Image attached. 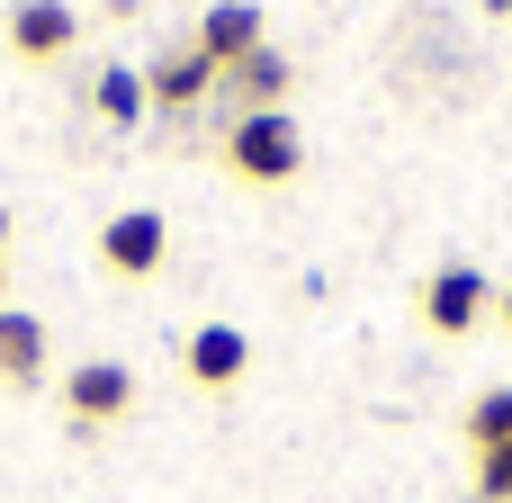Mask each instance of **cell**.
<instances>
[{"label":"cell","mask_w":512,"mask_h":503,"mask_svg":"<svg viewBox=\"0 0 512 503\" xmlns=\"http://www.w3.org/2000/svg\"><path fill=\"white\" fill-rule=\"evenodd\" d=\"M468 441H477V450L512 441V387H486V396L468 405Z\"/></svg>","instance_id":"12"},{"label":"cell","mask_w":512,"mask_h":503,"mask_svg":"<svg viewBox=\"0 0 512 503\" xmlns=\"http://www.w3.org/2000/svg\"><path fill=\"white\" fill-rule=\"evenodd\" d=\"M297 162H306V135L288 108H243L225 126V171L243 189H279V180H297Z\"/></svg>","instance_id":"1"},{"label":"cell","mask_w":512,"mask_h":503,"mask_svg":"<svg viewBox=\"0 0 512 503\" xmlns=\"http://www.w3.org/2000/svg\"><path fill=\"white\" fill-rule=\"evenodd\" d=\"M0 288H9V252H0Z\"/></svg>","instance_id":"16"},{"label":"cell","mask_w":512,"mask_h":503,"mask_svg":"<svg viewBox=\"0 0 512 503\" xmlns=\"http://www.w3.org/2000/svg\"><path fill=\"white\" fill-rule=\"evenodd\" d=\"M486 306H495V288H486V270H468V261L423 279V324H432V333H450V342H459V333H477V324H486Z\"/></svg>","instance_id":"3"},{"label":"cell","mask_w":512,"mask_h":503,"mask_svg":"<svg viewBox=\"0 0 512 503\" xmlns=\"http://www.w3.org/2000/svg\"><path fill=\"white\" fill-rule=\"evenodd\" d=\"M0 252H9V207H0Z\"/></svg>","instance_id":"14"},{"label":"cell","mask_w":512,"mask_h":503,"mask_svg":"<svg viewBox=\"0 0 512 503\" xmlns=\"http://www.w3.org/2000/svg\"><path fill=\"white\" fill-rule=\"evenodd\" d=\"M477 495H486V503H512V441L477 450Z\"/></svg>","instance_id":"13"},{"label":"cell","mask_w":512,"mask_h":503,"mask_svg":"<svg viewBox=\"0 0 512 503\" xmlns=\"http://www.w3.org/2000/svg\"><path fill=\"white\" fill-rule=\"evenodd\" d=\"M126 405H135V378H126L117 360H81V369H72V387H63L72 432H99V423H117Z\"/></svg>","instance_id":"4"},{"label":"cell","mask_w":512,"mask_h":503,"mask_svg":"<svg viewBox=\"0 0 512 503\" xmlns=\"http://www.w3.org/2000/svg\"><path fill=\"white\" fill-rule=\"evenodd\" d=\"M99 117H108V126H135V117H144V72L108 63V72H99Z\"/></svg>","instance_id":"11"},{"label":"cell","mask_w":512,"mask_h":503,"mask_svg":"<svg viewBox=\"0 0 512 503\" xmlns=\"http://www.w3.org/2000/svg\"><path fill=\"white\" fill-rule=\"evenodd\" d=\"M225 81H234L252 108H270V99H288V54H279V45H261V54H243Z\"/></svg>","instance_id":"10"},{"label":"cell","mask_w":512,"mask_h":503,"mask_svg":"<svg viewBox=\"0 0 512 503\" xmlns=\"http://www.w3.org/2000/svg\"><path fill=\"white\" fill-rule=\"evenodd\" d=\"M162 252H171V225H162L153 207H117V216L99 225V261H108L117 279H153Z\"/></svg>","instance_id":"2"},{"label":"cell","mask_w":512,"mask_h":503,"mask_svg":"<svg viewBox=\"0 0 512 503\" xmlns=\"http://www.w3.org/2000/svg\"><path fill=\"white\" fill-rule=\"evenodd\" d=\"M486 9H512V0H486Z\"/></svg>","instance_id":"17"},{"label":"cell","mask_w":512,"mask_h":503,"mask_svg":"<svg viewBox=\"0 0 512 503\" xmlns=\"http://www.w3.org/2000/svg\"><path fill=\"white\" fill-rule=\"evenodd\" d=\"M81 36V18H72V0H18L9 9V45L27 54V63H54L63 45Z\"/></svg>","instance_id":"6"},{"label":"cell","mask_w":512,"mask_h":503,"mask_svg":"<svg viewBox=\"0 0 512 503\" xmlns=\"http://www.w3.org/2000/svg\"><path fill=\"white\" fill-rule=\"evenodd\" d=\"M207 90H216V63H207L198 45H180V54H162V63L144 72V99H153V108H198Z\"/></svg>","instance_id":"7"},{"label":"cell","mask_w":512,"mask_h":503,"mask_svg":"<svg viewBox=\"0 0 512 503\" xmlns=\"http://www.w3.org/2000/svg\"><path fill=\"white\" fill-rule=\"evenodd\" d=\"M189 45H198V54L216 63V81H225V72H234L243 54H261L270 36H261V9H252V0H216V9L198 18V36H189Z\"/></svg>","instance_id":"5"},{"label":"cell","mask_w":512,"mask_h":503,"mask_svg":"<svg viewBox=\"0 0 512 503\" xmlns=\"http://www.w3.org/2000/svg\"><path fill=\"white\" fill-rule=\"evenodd\" d=\"M180 360H189V378H198V387H234V378L252 369V342H243L234 324H198Z\"/></svg>","instance_id":"8"},{"label":"cell","mask_w":512,"mask_h":503,"mask_svg":"<svg viewBox=\"0 0 512 503\" xmlns=\"http://www.w3.org/2000/svg\"><path fill=\"white\" fill-rule=\"evenodd\" d=\"M504 333H512V288H504Z\"/></svg>","instance_id":"15"},{"label":"cell","mask_w":512,"mask_h":503,"mask_svg":"<svg viewBox=\"0 0 512 503\" xmlns=\"http://www.w3.org/2000/svg\"><path fill=\"white\" fill-rule=\"evenodd\" d=\"M0 378L9 387H36L45 378V324L18 315V306H0Z\"/></svg>","instance_id":"9"}]
</instances>
